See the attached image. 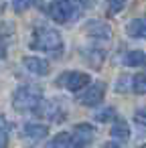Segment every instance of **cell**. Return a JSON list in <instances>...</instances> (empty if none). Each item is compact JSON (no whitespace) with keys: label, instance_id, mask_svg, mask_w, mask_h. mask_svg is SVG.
<instances>
[{"label":"cell","instance_id":"cell-4","mask_svg":"<svg viewBox=\"0 0 146 148\" xmlns=\"http://www.w3.org/2000/svg\"><path fill=\"white\" fill-rule=\"evenodd\" d=\"M57 85L69 89L71 93H79L89 85V75L83 71H65L57 77Z\"/></svg>","mask_w":146,"mask_h":148},{"label":"cell","instance_id":"cell-3","mask_svg":"<svg viewBox=\"0 0 146 148\" xmlns=\"http://www.w3.org/2000/svg\"><path fill=\"white\" fill-rule=\"evenodd\" d=\"M29 49L33 51H43V53H57L63 49V37L59 31L49 29V27H39L31 41H29Z\"/></svg>","mask_w":146,"mask_h":148},{"label":"cell","instance_id":"cell-10","mask_svg":"<svg viewBox=\"0 0 146 148\" xmlns=\"http://www.w3.org/2000/svg\"><path fill=\"white\" fill-rule=\"evenodd\" d=\"M23 65H25L31 73L39 75V77L49 75V71H51L49 61H45V59H41V57H25V59H23Z\"/></svg>","mask_w":146,"mask_h":148},{"label":"cell","instance_id":"cell-17","mask_svg":"<svg viewBox=\"0 0 146 148\" xmlns=\"http://www.w3.org/2000/svg\"><path fill=\"white\" fill-rule=\"evenodd\" d=\"M132 91L138 93V95H146V73L134 75V87H132Z\"/></svg>","mask_w":146,"mask_h":148},{"label":"cell","instance_id":"cell-13","mask_svg":"<svg viewBox=\"0 0 146 148\" xmlns=\"http://www.w3.org/2000/svg\"><path fill=\"white\" fill-rule=\"evenodd\" d=\"M81 57H83V61L89 65V67H101V63H104V53L99 51V49H93V47H87V49H83L81 51Z\"/></svg>","mask_w":146,"mask_h":148},{"label":"cell","instance_id":"cell-7","mask_svg":"<svg viewBox=\"0 0 146 148\" xmlns=\"http://www.w3.org/2000/svg\"><path fill=\"white\" fill-rule=\"evenodd\" d=\"M35 114L39 118H45V120H51V122H63L65 120V110H63V106L57 99H45L37 108Z\"/></svg>","mask_w":146,"mask_h":148},{"label":"cell","instance_id":"cell-2","mask_svg":"<svg viewBox=\"0 0 146 148\" xmlns=\"http://www.w3.org/2000/svg\"><path fill=\"white\" fill-rule=\"evenodd\" d=\"M12 108L19 114H29V112H37V108L43 103V89L39 85H21L12 91Z\"/></svg>","mask_w":146,"mask_h":148},{"label":"cell","instance_id":"cell-11","mask_svg":"<svg viewBox=\"0 0 146 148\" xmlns=\"http://www.w3.org/2000/svg\"><path fill=\"white\" fill-rule=\"evenodd\" d=\"M23 136L29 138V140H35V142H41L49 136V128L45 124H37V122H29L23 126Z\"/></svg>","mask_w":146,"mask_h":148},{"label":"cell","instance_id":"cell-5","mask_svg":"<svg viewBox=\"0 0 146 148\" xmlns=\"http://www.w3.org/2000/svg\"><path fill=\"white\" fill-rule=\"evenodd\" d=\"M104 95H106V85L95 81V83H89L83 91L77 93V101L81 106H85V108H95V106L101 103Z\"/></svg>","mask_w":146,"mask_h":148},{"label":"cell","instance_id":"cell-18","mask_svg":"<svg viewBox=\"0 0 146 148\" xmlns=\"http://www.w3.org/2000/svg\"><path fill=\"white\" fill-rule=\"evenodd\" d=\"M118 116H116V108H104V110H99V112H95V120L97 122H114Z\"/></svg>","mask_w":146,"mask_h":148},{"label":"cell","instance_id":"cell-20","mask_svg":"<svg viewBox=\"0 0 146 148\" xmlns=\"http://www.w3.org/2000/svg\"><path fill=\"white\" fill-rule=\"evenodd\" d=\"M128 4V0H110V4H108V14L110 16H116L124 10V6Z\"/></svg>","mask_w":146,"mask_h":148},{"label":"cell","instance_id":"cell-19","mask_svg":"<svg viewBox=\"0 0 146 148\" xmlns=\"http://www.w3.org/2000/svg\"><path fill=\"white\" fill-rule=\"evenodd\" d=\"M10 4H12V10L16 14H23L25 10H29L35 4V0H10Z\"/></svg>","mask_w":146,"mask_h":148},{"label":"cell","instance_id":"cell-14","mask_svg":"<svg viewBox=\"0 0 146 148\" xmlns=\"http://www.w3.org/2000/svg\"><path fill=\"white\" fill-rule=\"evenodd\" d=\"M122 65H126V67H140V65H146V53H142V51H128V53L122 57Z\"/></svg>","mask_w":146,"mask_h":148},{"label":"cell","instance_id":"cell-21","mask_svg":"<svg viewBox=\"0 0 146 148\" xmlns=\"http://www.w3.org/2000/svg\"><path fill=\"white\" fill-rule=\"evenodd\" d=\"M12 33L10 31H0V61L6 57V51H8V37Z\"/></svg>","mask_w":146,"mask_h":148},{"label":"cell","instance_id":"cell-8","mask_svg":"<svg viewBox=\"0 0 146 148\" xmlns=\"http://www.w3.org/2000/svg\"><path fill=\"white\" fill-rule=\"evenodd\" d=\"M83 31L87 37L91 39H97V41H108L112 39V29L106 21H99V18H91L83 25Z\"/></svg>","mask_w":146,"mask_h":148},{"label":"cell","instance_id":"cell-22","mask_svg":"<svg viewBox=\"0 0 146 148\" xmlns=\"http://www.w3.org/2000/svg\"><path fill=\"white\" fill-rule=\"evenodd\" d=\"M142 148H146V144H142Z\"/></svg>","mask_w":146,"mask_h":148},{"label":"cell","instance_id":"cell-9","mask_svg":"<svg viewBox=\"0 0 146 148\" xmlns=\"http://www.w3.org/2000/svg\"><path fill=\"white\" fill-rule=\"evenodd\" d=\"M110 136H112V140H114V142H128V140H130V136H132L128 122H126L124 118H120V116H118V118L112 122V126H110Z\"/></svg>","mask_w":146,"mask_h":148},{"label":"cell","instance_id":"cell-16","mask_svg":"<svg viewBox=\"0 0 146 148\" xmlns=\"http://www.w3.org/2000/svg\"><path fill=\"white\" fill-rule=\"evenodd\" d=\"M132 87H134V77L124 75L116 81V91L118 93H128V91H132Z\"/></svg>","mask_w":146,"mask_h":148},{"label":"cell","instance_id":"cell-1","mask_svg":"<svg viewBox=\"0 0 146 148\" xmlns=\"http://www.w3.org/2000/svg\"><path fill=\"white\" fill-rule=\"evenodd\" d=\"M89 4H91V0H53L45 8V12L49 14L51 21H55L59 25H67V23L75 21Z\"/></svg>","mask_w":146,"mask_h":148},{"label":"cell","instance_id":"cell-6","mask_svg":"<svg viewBox=\"0 0 146 148\" xmlns=\"http://www.w3.org/2000/svg\"><path fill=\"white\" fill-rule=\"evenodd\" d=\"M95 138V128L87 122H81L73 128L71 132V142H73V148H87Z\"/></svg>","mask_w":146,"mask_h":148},{"label":"cell","instance_id":"cell-15","mask_svg":"<svg viewBox=\"0 0 146 148\" xmlns=\"http://www.w3.org/2000/svg\"><path fill=\"white\" fill-rule=\"evenodd\" d=\"M47 148H73L71 134H69V132H61V134H57L55 138H51V142H49Z\"/></svg>","mask_w":146,"mask_h":148},{"label":"cell","instance_id":"cell-12","mask_svg":"<svg viewBox=\"0 0 146 148\" xmlns=\"http://www.w3.org/2000/svg\"><path fill=\"white\" fill-rule=\"evenodd\" d=\"M126 35L132 37V39H146V16L132 18L126 25Z\"/></svg>","mask_w":146,"mask_h":148}]
</instances>
